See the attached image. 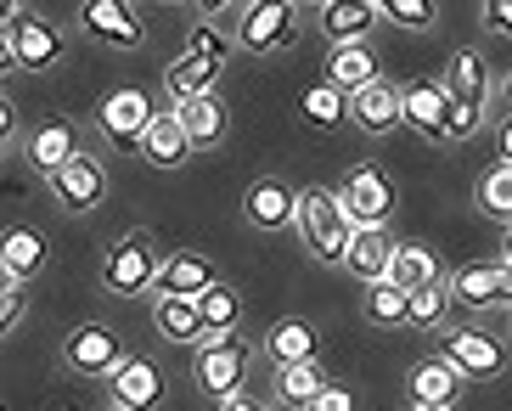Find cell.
Segmentation results:
<instances>
[{
  "label": "cell",
  "mask_w": 512,
  "mask_h": 411,
  "mask_svg": "<svg viewBox=\"0 0 512 411\" xmlns=\"http://www.w3.org/2000/svg\"><path fill=\"white\" fill-rule=\"evenodd\" d=\"M175 119H181V130H186V141H192V153L197 147H214V141L226 136V102L220 96H197V102H181V107H169Z\"/></svg>",
  "instance_id": "cell-28"
},
{
  "label": "cell",
  "mask_w": 512,
  "mask_h": 411,
  "mask_svg": "<svg viewBox=\"0 0 512 411\" xmlns=\"http://www.w3.org/2000/svg\"><path fill=\"white\" fill-rule=\"evenodd\" d=\"M389 259H394V237H389V226H355V237H349V254H344V265H349L355 276H361L366 288L389 276Z\"/></svg>",
  "instance_id": "cell-21"
},
{
  "label": "cell",
  "mask_w": 512,
  "mask_h": 411,
  "mask_svg": "<svg viewBox=\"0 0 512 411\" xmlns=\"http://www.w3.org/2000/svg\"><path fill=\"white\" fill-rule=\"evenodd\" d=\"M220 411H271V406H265V400H248V395H237V400H226Z\"/></svg>",
  "instance_id": "cell-46"
},
{
  "label": "cell",
  "mask_w": 512,
  "mask_h": 411,
  "mask_svg": "<svg viewBox=\"0 0 512 411\" xmlns=\"http://www.w3.org/2000/svg\"><path fill=\"white\" fill-rule=\"evenodd\" d=\"M479 17H484V29H490V34H507V40H512V0H490Z\"/></svg>",
  "instance_id": "cell-41"
},
{
  "label": "cell",
  "mask_w": 512,
  "mask_h": 411,
  "mask_svg": "<svg viewBox=\"0 0 512 411\" xmlns=\"http://www.w3.org/2000/svg\"><path fill=\"white\" fill-rule=\"evenodd\" d=\"M473 203H479L484 214H490V220H507L512 226V164H490L479 175V186H473Z\"/></svg>",
  "instance_id": "cell-32"
},
{
  "label": "cell",
  "mask_w": 512,
  "mask_h": 411,
  "mask_svg": "<svg viewBox=\"0 0 512 411\" xmlns=\"http://www.w3.org/2000/svg\"><path fill=\"white\" fill-rule=\"evenodd\" d=\"M265 355L276 361V372H282V366H304V361H316L321 355V333L304 316H287V321H276L271 333H265Z\"/></svg>",
  "instance_id": "cell-22"
},
{
  "label": "cell",
  "mask_w": 512,
  "mask_h": 411,
  "mask_svg": "<svg viewBox=\"0 0 512 411\" xmlns=\"http://www.w3.org/2000/svg\"><path fill=\"white\" fill-rule=\"evenodd\" d=\"M406 395H411V406L456 411V400H462V378H456V366H451V361L428 355V361H417V366L406 372Z\"/></svg>",
  "instance_id": "cell-19"
},
{
  "label": "cell",
  "mask_w": 512,
  "mask_h": 411,
  "mask_svg": "<svg viewBox=\"0 0 512 411\" xmlns=\"http://www.w3.org/2000/svg\"><path fill=\"white\" fill-rule=\"evenodd\" d=\"M141 158H147L152 169H181L186 158H192V141H186L175 113H152L147 136H141Z\"/></svg>",
  "instance_id": "cell-25"
},
{
  "label": "cell",
  "mask_w": 512,
  "mask_h": 411,
  "mask_svg": "<svg viewBox=\"0 0 512 411\" xmlns=\"http://www.w3.org/2000/svg\"><path fill=\"white\" fill-rule=\"evenodd\" d=\"M107 395H113L119 411H158L169 400V383H164V372H158L147 355H130V361L107 378Z\"/></svg>",
  "instance_id": "cell-12"
},
{
  "label": "cell",
  "mask_w": 512,
  "mask_h": 411,
  "mask_svg": "<svg viewBox=\"0 0 512 411\" xmlns=\"http://www.w3.org/2000/svg\"><path fill=\"white\" fill-rule=\"evenodd\" d=\"M321 79H327L332 91L355 96V91H366V85H372V79H383V74H377V57L366 46H332Z\"/></svg>",
  "instance_id": "cell-26"
},
{
  "label": "cell",
  "mask_w": 512,
  "mask_h": 411,
  "mask_svg": "<svg viewBox=\"0 0 512 411\" xmlns=\"http://www.w3.org/2000/svg\"><path fill=\"white\" fill-rule=\"evenodd\" d=\"M445 316H451V282H434L406 299V327H439Z\"/></svg>",
  "instance_id": "cell-37"
},
{
  "label": "cell",
  "mask_w": 512,
  "mask_h": 411,
  "mask_svg": "<svg viewBox=\"0 0 512 411\" xmlns=\"http://www.w3.org/2000/svg\"><path fill=\"white\" fill-rule=\"evenodd\" d=\"M96 124H102L107 147H119V153H141V136H147V124H152V102L136 91V85L107 91L102 107H96Z\"/></svg>",
  "instance_id": "cell-9"
},
{
  "label": "cell",
  "mask_w": 512,
  "mask_h": 411,
  "mask_svg": "<svg viewBox=\"0 0 512 411\" xmlns=\"http://www.w3.org/2000/svg\"><path fill=\"white\" fill-rule=\"evenodd\" d=\"M501 265H512V226H507V243H501Z\"/></svg>",
  "instance_id": "cell-50"
},
{
  "label": "cell",
  "mask_w": 512,
  "mask_h": 411,
  "mask_svg": "<svg viewBox=\"0 0 512 411\" xmlns=\"http://www.w3.org/2000/svg\"><path fill=\"white\" fill-rule=\"evenodd\" d=\"M377 17L394 23V29H406V34H428L439 23V6L434 0H377Z\"/></svg>",
  "instance_id": "cell-35"
},
{
  "label": "cell",
  "mask_w": 512,
  "mask_h": 411,
  "mask_svg": "<svg viewBox=\"0 0 512 411\" xmlns=\"http://www.w3.org/2000/svg\"><path fill=\"white\" fill-rule=\"evenodd\" d=\"M451 91H445V79H417L400 91V124L417 130V136L439 141V147H451Z\"/></svg>",
  "instance_id": "cell-8"
},
{
  "label": "cell",
  "mask_w": 512,
  "mask_h": 411,
  "mask_svg": "<svg viewBox=\"0 0 512 411\" xmlns=\"http://www.w3.org/2000/svg\"><path fill=\"white\" fill-rule=\"evenodd\" d=\"M124 361H130V355H124V338L113 333L107 321H79L74 333L62 338V366L79 372V378H102L107 383Z\"/></svg>",
  "instance_id": "cell-4"
},
{
  "label": "cell",
  "mask_w": 512,
  "mask_h": 411,
  "mask_svg": "<svg viewBox=\"0 0 512 411\" xmlns=\"http://www.w3.org/2000/svg\"><path fill=\"white\" fill-rule=\"evenodd\" d=\"M12 34V51H17V68L23 74H46V68H57L62 62V29L57 23H46L40 12H23V23Z\"/></svg>",
  "instance_id": "cell-15"
},
{
  "label": "cell",
  "mask_w": 512,
  "mask_h": 411,
  "mask_svg": "<svg viewBox=\"0 0 512 411\" xmlns=\"http://www.w3.org/2000/svg\"><path fill=\"white\" fill-rule=\"evenodd\" d=\"M383 282H394V288L406 293H422V288H434V282H445V271H439V259L434 248H422V243H394V259H389V276Z\"/></svg>",
  "instance_id": "cell-23"
},
{
  "label": "cell",
  "mask_w": 512,
  "mask_h": 411,
  "mask_svg": "<svg viewBox=\"0 0 512 411\" xmlns=\"http://www.w3.org/2000/svg\"><path fill=\"white\" fill-rule=\"evenodd\" d=\"M248 361H254V344H248V338H237V333L203 338V344H197V361H192V378L209 400L226 406V400L242 395V383H248Z\"/></svg>",
  "instance_id": "cell-2"
},
{
  "label": "cell",
  "mask_w": 512,
  "mask_h": 411,
  "mask_svg": "<svg viewBox=\"0 0 512 411\" xmlns=\"http://www.w3.org/2000/svg\"><path fill=\"white\" fill-rule=\"evenodd\" d=\"M17 321H23V293H6V299H0V338L12 333Z\"/></svg>",
  "instance_id": "cell-42"
},
{
  "label": "cell",
  "mask_w": 512,
  "mask_h": 411,
  "mask_svg": "<svg viewBox=\"0 0 512 411\" xmlns=\"http://www.w3.org/2000/svg\"><path fill=\"white\" fill-rule=\"evenodd\" d=\"M6 293H23V282H17V276L6 271V265H0V299H6Z\"/></svg>",
  "instance_id": "cell-48"
},
{
  "label": "cell",
  "mask_w": 512,
  "mask_h": 411,
  "mask_svg": "<svg viewBox=\"0 0 512 411\" xmlns=\"http://www.w3.org/2000/svg\"><path fill=\"white\" fill-rule=\"evenodd\" d=\"M12 136H17V107L0 96V141H12Z\"/></svg>",
  "instance_id": "cell-43"
},
{
  "label": "cell",
  "mask_w": 512,
  "mask_h": 411,
  "mask_svg": "<svg viewBox=\"0 0 512 411\" xmlns=\"http://www.w3.org/2000/svg\"><path fill=\"white\" fill-rule=\"evenodd\" d=\"M338 198H344L349 220L355 226H389V214H394V181H389V169H377V164H355L344 175V186H338Z\"/></svg>",
  "instance_id": "cell-7"
},
{
  "label": "cell",
  "mask_w": 512,
  "mask_h": 411,
  "mask_svg": "<svg viewBox=\"0 0 512 411\" xmlns=\"http://www.w3.org/2000/svg\"><path fill=\"white\" fill-rule=\"evenodd\" d=\"M507 327H512V310H507Z\"/></svg>",
  "instance_id": "cell-53"
},
{
  "label": "cell",
  "mask_w": 512,
  "mask_h": 411,
  "mask_svg": "<svg viewBox=\"0 0 512 411\" xmlns=\"http://www.w3.org/2000/svg\"><path fill=\"white\" fill-rule=\"evenodd\" d=\"M0 153H6V141H0Z\"/></svg>",
  "instance_id": "cell-54"
},
{
  "label": "cell",
  "mask_w": 512,
  "mask_h": 411,
  "mask_svg": "<svg viewBox=\"0 0 512 411\" xmlns=\"http://www.w3.org/2000/svg\"><path fill=\"white\" fill-rule=\"evenodd\" d=\"M226 74L220 62H197V57H175L164 68V91L169 102L181 107V102H197V96H214V79Z\"/></svg>",
  "instance_id": "cell-30"
},
{
  "label": "cell",
  "mask_w": 512,
  "mask_h": 411,
  "mask_svg": "<svg viewBox=\"0 0 512 411\" xmlns=\"http://www.w3.org/2000/svg\"><path fill=\"white\" fill-rule=\"evenodd\" d=\"M484 113H473V107H451V141H473L479 136Z\"/></svg>",
  "instance_id": "cell-40"
},
{
  "label": "cell",
  "mask_w": 512,
  "mask_h": 411,
  "mask_svg": "<svg viewBox=\"0 0 512 411\" xmlns=\"http://www.w3.org/2000/svg\"><path fill=\"white\" fill-rule=\"evenodd\" d=\"M0 265L29 288L34 276L51 265V243H46V231H34V226H12L6 237H0Z\"/></svg>",
  "instance_id": "cell-20"
},
{
  "label": "cell",
  "mask_w": 512,
  "mask_h": 411,
  "mask_svg": "<svg viewBox=\"0 0 512 411\" xmlns=\"http://www.w3.org/2000/svg\"><path fill=\"white\" fill-rule=\"evenodd\" d=\"M79 23H85L91 40H102V46H113V51H136L141 40H147L141 12L130 0H85V6H79Z\"/></svg>",
  "instance_id": "cell-10"
},
{
  "label": "cell",
  "mask_w": 512,
  "mask_h": 411,
  "mask_svg": "<svg viewBox=\"0 0 512 411\" xmlns=\"http://www.w3.org/2000/svg\"><path fill=\"white\" fill-rule=\"evenodd\" d=\"M316 23L332 46H366L383 17H377V0H327L316 6Z\"/></svg>",
  "instance_id": "cell-16"
},
{
  "label": "cell",
  "mask_w": 512,
  "mask_h": 411,
  "mask_svg": "<svg viewBox=\"0 0 512 411\" xmlns=\"http://www.w3.org/2000/svg\"><path fill=\"white\" fill-rule=\"evenodd\" d=\"M361 310H366L372 327H406V293L394 288V282H372Z\"/></svg>",
  "instance_id": "cell-36"
},
{
  "label": "cell",
  "mask_w": 512,
  "mask_h": 411,
  "mask_svg": "<svg viewBox=\"0 0 512 411\" xmlns=\"http://www.w3.org/2000/svg\"><path fill=\"white\" fill-rule=\"evenodd\" d=\"M152 321L169 344H203V316H197V299H152Z\"/></svg>",
  "instance_id": "cell-31"
},
{
  "label": "cell",
  "mask_w": 512,
  "mask_h": 411,
  "mask_svg": "<svg viewBox=\"0 0 512 411\" xmlns=\"http://www.w3.org/2000/svg\"><path fill=\"white\" fill-rule=\"evenodd\" d=\"M23 158H29L40 175H57L62 164H74L79 158V136H74V119H46V124H34L29 141H23Z\"/></svg>",
  "instance_id": "cell-18"
},
{
  "label": "cell",
  "mask_w": 512,
  "mask_h": 411,
  "mask_svg": "<svg viewBox=\"0 0 512 411\" xmlns=\"http://www.w3.org/2000/svg\"><path fill=\"white\" fill-rule=\"evenodd\" d=\"M310 411H361V400H355V389H349V383H327V395H321Z\"/></svg>",
  "instance_id": "cell-39"
},
{
  "label": "cell",
  "mask_w": 512,
  "mask_h": 411,
  "mask_svg": "<svg viewBox=\"0 0 512 411\" xmlns=\"http://www.w3.org/2000/svg\"><path fill=\"white\" fill-rule=\"evenodd\" d=\"M501 305L512 310V265H501Z\"/></svg>",
  "instance_id": "cell-49"
},
{
  "label": "cell",
  "mask_w": 512,
  "mask_h": 411,
  "mask_svg": "<svg viewBox=\"0 0 512 411\" xmlns=\"http://www.w3.org/2000/svg\"><path fill=\"white\" fill-rule=\"evenodd\" d=\"M164 259L152 254V237L147 231H124L119 243L107 248V265H102V288L119 293V299H136V293H152V276H158Z\"/></svg>",
  "instance_id": "cell-5"
},
{
  "label": "cell",
  "mask_w": 512,
  "mask_h": 411,
  "mask_svg": "<svg viewBox=\"0 0 512 411\" xmlns=\"http://www.w3.org/2000/svg\"><path fill=\"white\" fill-rule=\"evenodd\" d=\"M501 85H507V96H512V74H507V79H501Z\"/></svg>",
  "instance_id": "cell-51"
},
{
  "label": "cell",
  "mask_w": 512,
  "mask_h": 411,
  "mask_svg": "<svg viewBox=\"0 0 512 411\" xmlns=\"http://www.w3.org/2000/svg\"><path fill=\"white\" fill-rule=\"evenodd\" d=\"M451 282V310H490L501 305V265H462L456 276H445Z\"/></svg>",
  "instance_id": "cell-27"
},
{
  "label": "cell",
  "mask_w": 512,
  "mask_h": 411,
  "mask_svg": "<svg viewBox=\"0 0 512 411\" xmlns=\"http://www.w3.org/2000/svg\"><path fill=\"white\" fill-rule=\"evenodd\" d=\"M445 91L456 107H473V113H490V91H496V74L484 51H456L451 68H445Z\"/></svg>",
  "instance_id": "cell-17"
},
{
  "label": "cell",
  "mask_w": 512,
  "mask_h": 411,
  "mask_svg": "<svg viewBox=\"0 0 512 411\" xmlns=\"http://www.w3.org/2000/svg\"><path fill=\"white\" fill-rule=\"evenodd\" d=\"M23 12H29V6H17V0H0V23H12V29H17V23H23Z\"/></svg>",
  "instance_id": "cell-45"
},
{
  "label": "cell",
  "mask_w": 512,
  "mask_h": 411,
  "mask_svg": "<svg viewBox=\"0 0 512 411\" xmlns=\"http://www.w3.org/2000/svg\"><path fill=\"white\" fill-rule=\"evenodd\" d=\"M242 214H248L254 231H287V226H299V192L287 181H276V175H259L242 192Z\"/></svg>",
  "instance_id": "cell-13"
},
{
  "label": "cell",
  "mask_w": 512,
  "mask_h": 411,
  "mask_svg": "<svg viewBox=\"0 0 512 411\" xmlns=\"http://www.w3.org/2000/svg\"><path fill=\"white\" fill-rule=\"evenodd\" d=\"M299 237H304V248H310L321 265H344L349 237H355V220H349L344 198L327 192V186L299 192Z\"/></svg>",
  "instance_id": "cell-1"
},
{
  "label": "cell",
  "mask_w": 512,
  "mask_h": 411,
  "mask_svg": "<svg viewBox=\"0 0 512 411\" xmlns=\"http://www.w3.org/2000/svg\"><path fill=\"white\" fill-rule=\"evenodd\" d=\"M209 288H220V276L214 265L197 248H181V254H169L152 276V299H203Z\"/></svg>",
  "instance_id": "cell-14"
},
{
  "label": "cell",
  "mask_w": 512,
  "mask_h": 411,
  "mask_svg": "<svg viewBox=\"0 0 512 411\" xmlns=\"http://www.w3.org/2000/svg\"><path fill=\"white\" fill-rule=\"evenodd\" d=\"M299 23H304V6H293V0H248L237 23V46L248 57H271V51L293 46Z\"/></svg>",
  "instance_id": "cell-3"
},
{
  "label": "cell",
  "mask_w": 512,
  "mask_h": 411,
  "mask_svg": "<svg viewBox=\"0 0 512 411\" xmlns=\"http://www.w3.org/2000/svg\"><path fill=\"white\" fill-rule=\"evenodd\" d=\"M501 164H512V113H507V124H501Z\"/></svg>",
  "instance_id": "cell-47"
},
{
  "label": "cell",
  "mask_w": 512,
  "mask_h": 411,
  "mask_svg": "<svg viewBox=\"0 0 512 411\" xmlns=\"http://www.w3.org/2000/svg\"><path fill=\"white\" fill-rule=\"evenodd\" d=\"M113 411H119V406H113Z\"/></svg>",
  "instance_id": "cell-55"
},
{
  "label": "cell",
  "mask_w": 512,
  "mask_h": 411,
  "mask_svg": "<svg viewBox=\"0 0 512 411\" xmlns=\"http://www.w3.org/2000/svg\"><path fill=\"white\" fill-rule=\"evenodd\" d=\"M349 119L361 124V130H372V136L400 130V91H394V85H383V79H372L366 91L349 96Z\"/></svg>",
  "instance_id": "cell-24"
},
{
  "label": "cell",
  "mask_w": 512,
  "mask_h": 411,
  "mask_svg": "<svg viewBox=\"0 0 512 411\" xmlns=\"http://www.w3.org/2000/svg\"><path fill=\"white\" fill-rule=\"evenodd\" d=\"M231 46H237V34H220L209 17H203L192 34H186V57H197V62H220V68H226Z\"/></svg>",
  "instance_id": "cell-38"
},
{
  "label": "cell",
  "mask_w": 512,
  "mask_h": 411,
  "mask_svg": "<svg viewBox=\"0 0 512 411\" xmlns=\"http://www.w3.org/2000/svg\"><path fill=\"white\" fill-rule=\"evenodd\" d=\"M12 68H17V51H12V34L0 29V79L12 74Z\"/></svg>",
  "instance_id": "cell-44"
},
{
  "label": "cell",
  "mask_w": 512,
  "mask_h": 411,
  "mask_svg": "<svg viewBox=\"0 0 512 411\" xmlns=\"http://www.w3.org/2000/svg\"><path fill=\"white\" fill-rule=\"evenodd\" d=\"M276 406L282 411H310L316 406L321 395H327V372H321L316 361H304V366H282V372H276Z\"/></svg>",
  "instance_id": "cell-29"
},
{
  "label": "cell",
  "mask_w": 512,
  "mask_h": 411,
  "mask_svg": "<svg viewBox=\"0 0 512 411\" xmlns=\"http://www.w3.org/2000/svg\"><path fill=\"white\" fill-rule=\"evenodd\" d=\"M197 316H203V333L209 338H226L231 327H237V316H242V293L231 288V282H220V288H209L203 299H197Z\"/></svg>",
  "instance_id": "cell-33"
},
{
  "label": "cell",
  "mask_w": 512,
  "mask_h": 411,
  "mask_svg": "<svg viewBox=\"0 0 512 411\" xmlns=\"http://www.w3.org/2000/svg\"><path fill=\"white\" fill-rule=\"evenodd\" d=\"M299 113H304V124L332 130L338 119H349V96H344V91H332L327 79H321V85H310V91L299 96Z\"/></svg>",
  "instance_id": "cell-34"
},
{
  "label": "cell",
  "mask_w": 512,
  "mask_h": 411,
  "mask_svg": "<svg viewBox=\"0 0 512 411\" xmlns=\"http://www.w3.org/2000/svg\"><path fill=\"white\" fill-rule=\"evenodd\" d=\"M411 411H439V406H411Z\"/></svg>",
  "instance_id": "cell-52"
},
{
  "label": "cell",
  "mask_w": 512,
  "mask_h": 411,
  "mask_svg": "<svg viewBox=\"0 0 512 411\" xmlns=\"http://www.w3.org/2000/svg\"><path fill=\"white\" fill-rule=\"evenodd\" d=\"M439 361H451L462 383H490V378H501V366H507V344H501L496 333H484V327H456V333H445V344H439Z\"/></svg>",
  "instance_id": "cell-6"
},
{
  "label": "cell",
  "mask_w": 512,
  "mask_h": 411,
  "mask_svg": "<svg viewBox=\"0 0 512 411\" xmlns=\"http://www.w3.org/2000/svg\"><path fill=\"white\" fill-rule=\"evenodd\" d=\"M46 186H51V198H57L62 214H91V209H102V198H107V175L91 153H79L74 164H62Z\"/></svg>",
  "instance_id": "cell-11"
}]
</instances>
